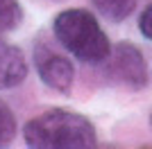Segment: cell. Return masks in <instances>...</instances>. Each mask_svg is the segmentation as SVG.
Returning <instances> with one entry per match:
<instances>
[{"label":"cell","instance_id":"obj_1","mask_svg":"<svg viewBox=\"0 0 152 149\" xmlns=\"http://www.w3.org/2000/svg\"><path fill=\"white\" fill-rule=\"evenodd\" d=\"M27 147L34 149H91L98 145V131L82 113L52 108L23 127Z\"/></svg>","mask_w":152,"mask_h":149},{"label":"cell","instance_id":"obj_2","mask_svg":"<svg viewBox=\"0 0 152 149\" xmlns=\"http://www.w3.org/2000/svg\"><path fill=\"white\" fill-rule=\"evenodd\" d=\"M52 34L64 50L91 66H100L111 52L104 30L86 9H66L52 20Z\"/></svg>","mask_w":152,"mask_h":149},{"label":"cell","instance_id":"obj_3","mask_svg":"<svg viewBox=\"0 0 152 149\" xmlns=\"http://www.w3.org/2000/svg\"><path fill=\"white\" fill-rule=\"evenodd\" d=\"M104 72L111 84L129 90H141L148 86V63L145 56L134 43H123L114 45L109 56L104 59Z\"/></svg>","mask_w":152,"mask_h":149},{"label":"cell","instance_id":"obj_4","mask_svg":"<svg viewBox=\"0 0 152 149\" xmlns=\"http://www.w3.org/2000/svg\"><path fill=\"white\" fill-rule=\"evenodd\" d=\"M34 66H37L41 81L48 88H52L61 95L70 93L73 81H75V66L70 63V59H66L64 54H57L48 48H39L34 52Z\"/></svg>","mask_w":152,"mask_h":149},{"label":"cell","instance_id":"obj_5","mask_svg":"<svg viewBox=\"0 0 152 149\" xmlns=\"http://www.w3.org/2000/svg\"><path fill=\"white\" fill-rule=\"evenodd\" d=\"M27 77V61L18 45L0 36V90L20 86Z\"/></svg>","mask_w":152,"mask_h":149},{"label":"cell","instance_id":"obj_6","mask_svg":"<svg viewBox=\"0 0 152 149\" xmlns=\"http://www.w3.org/2000/svg\"><path fill=\"white\" fill-rule=\"evenodd\" d=\"M89 2L93 5L95 12L100 14V16H104L107 20L121 23L129 14H134L139 0H89Z\"/></svg>","mask_w":152,"mask_h":149},{"label":"cell","instance_id":"obj_7","mask_svg":"<svg viewBox=\"0 0 152 149\" xmlns=\"http://www.w3.org/2000/svg\"><path fill=\"white\" fill-rule=\"evenodd\" d=\"M23 7L18 0H0V32H14L23 25Z\"/></svg>","mask_w":152,"mask_h":149},{"label":"cell","instance_id":"obj_8","mask_svg":"<svg viewBox=\"0 0 152 149\" xmlns=\"http://www.w3.org/2000/svg\"><path fill=\"white\" fill-rule=\"evenodd\" d=\"M18 133V124H16V115H14L12 106L5 99H0V149L9 147L12 140Z\"/></svg>","mask_w":152,"mask_h":149},{"label":"cell","instance_id":"obj_9","mask_svg":"<svg viewBox=\"0 0 152 149\" xmlns=\"http://www.w3.org/2000/svg\"><path fill=\"white\" fill-rule=\"evenodd\" d=\"M139 30H141V34H143L148 41H152V2L143 9V14L139 16Z\"/></svg>","mask_w":152,"mask_h":149},{"label":"cell","instance_id":"obj_10","mask_svg":"<svg viewBox=\"0 0 152 149\" xmlns=\"http://www.w3.org/2000/svg\"><path fill=\"white\" fill-rule=\"evenodd\" d=\"M150 124H152V115H150Z\"/></svg>","mask_w":152,"mask_h":149}]
</instances>
